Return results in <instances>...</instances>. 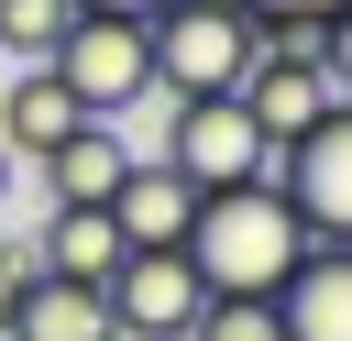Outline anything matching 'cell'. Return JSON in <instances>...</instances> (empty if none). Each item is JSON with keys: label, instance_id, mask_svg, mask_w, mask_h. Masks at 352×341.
<instances>
[{"label": "cell", "instance_id": "15", "mask_svg": "<svg viewBox=\"0 0 352 341\" xmlns=\"http://www.w3.org/2000/svg\"><path fill=\"white\" fill-rule=\"evenodd\" d=\"M187 341H286V330H275V297H209Z\"/></svg>", "mask_w": 352, "mask_h": 341}, {"label": "cell", "instance_id": "13", "mask_svg": "<svg viewBox=\"0 0 352 341\" xmlns=\"http://www.w3.org/2000/svg\"><path fill=\"white\" fill-rule=\"evenodd\" d=\"M77 121H88V110L55 88V66H22V77L0 88V143H11V154H44V143H66Z\"/></svg>", "mask_w": 352, "mask_h": 341}, {"label": "cell", "instance_id": "8", "mask_svg": "<svg viewBox=\"0 0 352 341\" xmlns=\"http://www.w3.org/2000/svg\"><path fill=\"white\" fill-rule=\"evenodd\" d=\"M110 231H121V253H176L187 242V209H198V187L165 165V154H132L121 176H110Z\"/></svg>", "mask_w": 352, "mask_h": 341}, {"label": "cell", "instance_id": "12", "mask_svg": "<svg viewBox=\"0 0 352 341\" xmlns=\"http://www.w3.org/2000/svg\"><path fill=\"white\" fill-rule=\"evenodd\" d=\"M110 264H121V231H110V209H55V220L33 231V275L110 286Z\"/></svg>", "mask_w": 352, "mask_h": 341}, {"label": "cell", "instance_id": "14", "mask_svg": "<svg viewBox=\"0 0 352 341\" xmlns=\"http://www.w3.org/2000/svg\"><path fill=\"white\" fill-rule=\"evenodd\" d=\"M66 22H77V0H0V55L11 66H44L66 44Z\"/></svg>", "mask_w": 352, "mask_h": 341}, {"label": "cell", "instance_id": "11", "mask_svg": "<svg viewBox=\"0 0 352 341\" xmlns=\"http://www.w3.org/2000/svg\"><path fill=\"white\" fill-rule=\"evenodd\" d=\"M0 341H121V330H110L99 286H66V275H33V286H22V308L0 319Z\"/></svg>", "mask_w": 352, "mask_h": 341}, {"label": "cell", "instance_id": "3", "mask_svg": "<svg viewBox=\"0 0 352 341\" xmlns=\"http://www.w3.org/2000/svg\"><path fill=\"white\" fill-rule=\"evenodd\" d=\"M44 66H55V88H66L88 121H121L132 99H154V55H143V22H121V11H77V22H66V44H55Z\"/></svg>", "mask_w": 352, "mask_h": 341}, {"label": "cell", "instance_id": "16", "mask_svg": "<svg viewBox=\"0 0 352 341\" xmlns=\"http://www.w3.org/2000/svg\"><path fill=\"white\" fill-rule=\"evenodd\" d=\"M22 286H33V242H0V319L22 308Z\"/></svg>", "mask_w": 352, "mask_h": 341}, {"label": "cell", "instance_id": "1", "mask_svg": "<svg viewBox=\"0 0 352 341\" xmlns=\"http://www.w3.org/2000/svg\"><path fill=\"white\" fill-rule=\"evenodd\" d=\"M176 253L198 264L209 297H275V275L308 253V231H297V209H286L275 187H209V198L187 209V242H176Z\"/></svg>", "mask_w": 352, "mask_h": 341}, {"label": "cell", "instance_id": "5", "mask_svg": "<svg viewBox=\"0 0 352 341\" xmlns=\"http://www.w3.org/2000/svg\"><path fill=\"white\" fill-rule=\"evenodd\" d=\"M264 187L297 209V231H308V242H352V110L308 121L297 143H275Z\"/></svg>", "mask_w": 352, "mask_h": 341}, {"label": "cell", "instance_id": "7", "mask_svg": "<svg viewBox=\"0 0 352 341\" xmlns=\"http://www.w3.org/2000/svg\"><path fill=\"white\" fill-rule=\"evenodd\" d=\"M231 99L253 110V132H264V143H297L308 121H330V110H352V88H341V77H319L308 55H253Z\"/></svg>", "mask_w": 352, "mask_h": 341}, {"label": "cell", "instance_id": "2", "mask_svg": "<svg viewBox=\"0 0 352 341\" xmlns=\"http://www.w3.org/2000/svg\"><path fill=\"white\" fill-rule=\"evenodd\" d=\"M143 55H154V88H176V99L242 88V66H253V11H242V0H165V11H143Z\"/></svg>", "mask_w": 352, "mask_h": 341}, {"label": "cell", "instance_id": "20", "mask_svg": "<svg viewBox=\"0 0 352 341\" xmlns=\"http://www.w3.org/2000/svg\"><path fill=\"white\" fill-rule=\"evenodd\" d=\"M176 341H187V330H176Z\"/></svg>", "mask_w": 352, "mask_h": 341}, {"label": "cell", "instance_id": "18", "mask_svg": "<svg viewBox=\"0 0 352 341\" xmlns=\"http://www.w3.org/2000/svg\"><path fill=\"white\" fill-rule=\"evenodd\" d=\"M11 165H22V154H11V143H0V198H11Z\"/></svg>", "mask_w": 352, "mask_h": 341}, {"label": "cell", "instance_id": "17", "mask_svg": "<svg viewBox=\"0 0 352 341\" xmlns=\"http://www.w3.org/2000/svg\"><path fill=\"white\" fill-rule=\"evenodd\" d=\"M77 11H121V22H143V11H165V0H77Z\"/></svg>", "mask_w": 352, "mask_h": 341}, {"label": "cell", "instance_id": "6", "mask_svg": "<svg viewBox=\"0 0 352 341\" xmlns=\"http://www.w3.org/2000/svg\"><path fill=\"white\" fill-rule=\"evenodd\" d=\"M99 308H110V330H121V341H176V330L209 308V286H198V264H187V253H121V264H110V286H99Z\"/></svg>", "mask_w": 352, "mask_h": 341}, {"label": "cell", "instance_id": "4", "mask_svg": "<svg viewBox=\"0 0 352 341\" xmlns=\"http://www.w3.org/2000/svg\"><path fill=\"white\" fill-rule=\"evenodd\" d=\"M165 165L209 198V187H264V165H275V143L253 132V110L231 99V88H198V99H176V121H165Z\"/></svg>", "mask_w": 352, "mask_h": 341}, {"label": "cell", "instance_id": "10", "mask_svg": "<svg viewBox=\"0 0 352 341\" xmlns=\"http://www.w3.org/2000/svg\"><path fill=\"white\" fill-rule=\"evenodd\" d=\"M121 165H132V143H121V121H77L66 143H44V187H55V209H99Z\"/></svg>", "mask_w": 352, "mask_h": 341}, {"label": "cell", "instance_id": "19", "mask_svg": "<svg viewBox=\"0 0 352 341\" xmlns=\"http://www.w3.org/2000/svg\"><path fill=\"white\" fill-rule=\"evenodd\" d=\"M275 11H330V0H275Z\"/></svg>", "mask_w": 352, "mask_h": 341}, {"label": "cell", "instance_id": "9", "mask_svg": "<svg viewBox=\"0 0 352 341\" xmlns=\"http://www.w3.org/2000/svg\"><path fill=\"white\" fill-rule=\"evenodd\" d=\"M275 330L286 341H352V242H308L275 275Z\"/></svg>", "mask_w": 352, "mask_h": 341}]
</instances>
